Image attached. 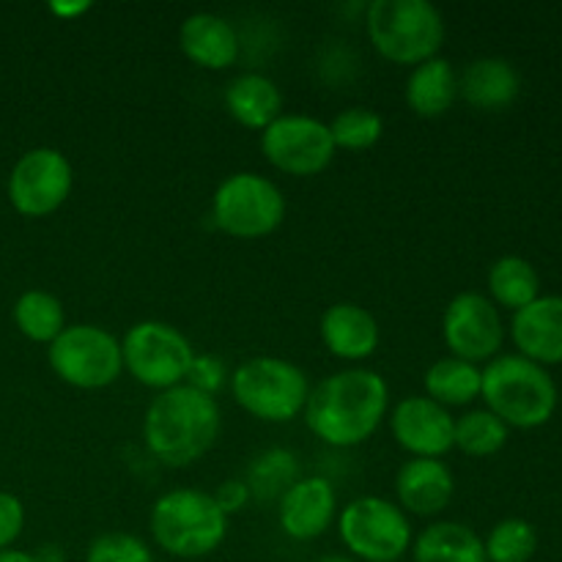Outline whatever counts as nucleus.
I'll use <instances>...</instances> for the list:
<instances>
[{"label":"nucleus","mask_w":562,"mask_h":562,"mask_svg":"<svg viewBox=\"0 0 562 562\" xmlns=\"http://www.w3.org/2000/svg\"><path fill=\"white\" fill-rule=\"evenodd\" d=\"M390 409V387L371 368H346L311 387L305 423L329 448H357L382 426Z\"/></svg>","instance_id":"nucleus-1"},{"label":"nucleus","mask_w":562,"mask_h":562,"mask_svg":"<svg viewBox=\"0 0 562 562\" xmlns=\"http://www.w3.org/2000/svg\"><path fill=\"white\" fill-rule=\"evenodd\" d=\"M223 415L212 395L198 393L190 384L154 395L143 417V442L148 453L165 467H190L217 445Z\"/></svg>","instance_id":"nucleus-2"},{"label":"nucleus","mask_w":562,"mask_h":562,"mask_svg":"<svg viewBox=\"0 0 562 562\" xmlns=\"http://www.w3.org/2000/svg\"><path fill=\"white\" fill-rule=\"evenodd\" d=\"M481 398L508 428H541L558 409V384L521 355H499L481 368Z\"/></svg>","instance_id":"nucleus-3"},{"label":"nucleus","mask_w":562,"mask_h":562,"mask_svg":"<svg viewBox=\"0 0 562 562\" xmlns=\"http://www.w3.org/2000/svg\"><path fill=\"white\" fill-rule=\"evenodd\" d=\"M148 530L154 543L176 560H201L217 552L228 536V516L214 494L173 488L151 505Z\"/></svg>","instance_id":"nucleus-4"},{"label":"nucleus","mask_w":562,"mask_h":562,"mask_svg":"<svg viewBox=\"0 0 562 562\" xmlns=\"http://www.w3.org/2000/svg\"><path fill=\"white\" fill-rule=\"evenodd\" d=\"M366 20L373 49L390 64L415 69L445 44L442 11L428 0H373Z\"/></svg>","instance_id":"nucleus-5"},{"label":"nucleus","mask_w":562,"mask_h":562,"mask_svg":"<svg viewBox=\"0 0 562 562\" xmlns=\"http://www.w3.org/2000/svg\"><path fill=\"white\" fill-rule=\"evenodd\" d=\"M231 393L247 415L263 423H291L305 412L311 382L296 362L252 357L231 373Z\"/></svg>","instance_id":"nucleus-6"},{"label":"nucleus","mask_w":562,"mask_h":562,"mask_svg":"<svg viewBox=\"0 0 562 562\" xmlns=\"http://www.w3.org/2000/svg\"><path fill=\"white\" fill-rule=\"evenodd\" d=\"M121 360H124V371L135 382L162 393L187 382L195 349L190 338L173 324L146 318V322L132 324L121 338Z\"/></svg>","instance_id":"nucleus-7"},{"label":"nucleus","mask_w":562,"mask_h":562,"mask_svg":"<svg viewBox=\"0 0 562 562\" xmlns=\"http://www.w3.org/2000/svg\"><path fill=\"white\" fill-rule=\"evenodd\" d=\"M285 217L283 190L267 176L231 173L214 190L212 220L223 234L234 239H263L274 234Z\"/></svg>","instance_id":"nucleus-8"},{"label":"nucleus","mask_w":562,"mask_h":562,"mask_svg":"<svg viewBox=\"0 0 562 562\" xmlns=\"http://www.w3.org/2000/svg\"><path fill=\"white\" fill-rule=\"evenodd\" d=\"M338 536L349 558L362 562H401L415 541L412 521L401 505L373 494L346 505L338 516Z\"/></svg>","instance_id":"nucleus-9"},{"label":"nucleus","mask_w":562,"mask_h":562,"mask_svg":"<svg viewBox=\"0 0 562 562\" xmlns=\"http://www.w3.org/2000/svg\"><path fill=\"white\" fill-rule=\"evenodd\" d=\"M49 368L77 390L110 387L124 373L121 340L97 324H71L49 344Z\"/></svg>","instance_id":"nucleus-10"},{"label":"nucleus","mask_w":562,"mask_h":562,"mask_svg":"<svg viewBox=\"0 0 562 562\" xmlns=\"http://www.w3.org/2000/svg\"><path fill=\"white\" fill-rule=\"evenodd\" d=\"M261 151L280 173L307 179L324 173L338 148L329 135V124L313 115L283 113L261 132Z\"/></svg>","instance_id":"nucleus-11"},{"label":"nucleus","mask_w":562,"mask_h":562,"mask_svg":"<svg viewBox=\"0 0 562 562\" xmlns=\"http://www.w3.org/2000/svg\"><path fill=\"white\" fill-rule=\"evenodd\" d=\"M75 170L64 151L49 146L31 148L16 159L9 176V201L22 217H47L71 195Z\"/></svg>","instance_id":"nucleus-12"},{"label":"nucleus","mask_w":562,"mask_h":562,"mask_svg":"<svg viewBox=\"0 0 562 562\" xmlns=\"http://www.w3.org/2000/svg\"><path fill=\"white\" fill-rule=\"evenodd\" d=\"M442 338L450 357L467 362H492L505 340L499 307L477 291H461L448 302L442 316Z\"/></svg>","instance_id":"nucleus-13"},{"label":"nucleus","mask_w":562,"mask_h":562,"mask_svg":"<svg viewBox=\"0 0 562 562\" xmlns=\"http://www.w3.org/2000/svg\"><path fill=\"white\" fill-rule=\"evenodd\" d=\"M390 428L412 459H442L453 450L456 417L428 395L398 401L390 415Z\"/></svg>","instance_id":"nucleus-14"},{"label":"nucleus","mask_w":562,"mask_h":562,"mask_svg":"<svg viewBox=\"0 0 562 562\" xmlns=\"http://www.w3.org/2000/svg\"><path fill=\"white\" fill-rule=\"evenodd\" d=\"M338 514V494L327 477H300L280 494V530L294 541H316L333 527Z\"/></svg>","instance_id":"nucleus-15"},{"label":"nucleus","mask_w":562,"mask_h":562,"mask_svg":"<svg viewBox=\"0 0 562 562\" xmlns=\"http://www.w3.org/2000/svg\"><path fill=\"white\" fill-rule=\"evenodd\" d=\"M510 338L538 366H562V296H538L514 313Z\"/></svg>","instance_id":"nucleus-16"},{"label":"nucleus","mask_w":562,"mask_h":562,"mask_svg":"<svg viewBox=\"0 0 562 562\" xmlns=\"http://www.w3.org/2000/svg\"><path fill=\"white\" fill-rule=\"evenodd\" d=\"M395 494L406 516H437L453 503L456 477L442 459H409L395 475Z\"/></svg>","instance_id":"nucleus-17"},{"label":"nucleus","mask_w":562,"mask_h":562,"mask_svg":"<svg viewBox=\"0 0 562 562\" xmlns=\"http://www.w3.org/2000/svg\"><path fill=\"white\" fill-rule=\"evenodd\" d=\"M318 329H322V340L329 355L346 362L368 360L371 355H376L379 340H382L376 318L357 302L329 305Z\"/></svg>","instance_id":"nucleus-18"},{"label":"nucleus","mask_w":562,"mask_h":562,"mask_svg":"<svg viewBox=\"0 0 562 562\" xmlns=\"http://www.w3.org/2000/svg\"><path fill=\"white\" fill-rule=\"evenodd\" d=\"M181 53L201 69L223 71L239 58V36L225 16L212 11H198L181 22Z\"/></svg>","instance_id":"nucleus-19"},{"label":"nucleus","mask_w":562,"mask_h":562,"mask_svg":"<svg viewBox=\"0 0 562 562\" xmlns=\"http://www.w3.org/2000/svg\"><path fill=\"white\" fill-rule=\"evenodd\" d=\"M519 71L505 58L472 60L459 77V97H464L470 108L483 110V113L508 110L519 99Z\"/></svg>","instance_id":"nucleus-20"},{"label":"nucleus","mask_w":562,"mask_h":562,"mask_svg":"<svg viewBox=\"0 0 562 562\" xmlns=\"http://www.w3.org/2000/svg\"><path fill=\"white\" fill-rule=\"evenodd\" d=\"M225 110L245 130L263 132L283 115V93L272 77L245 71V75H236L225 88Z\"/></svg>","instance_id":"nucleus-21"},{"label":"nucleus","mask_w":562,"mask_h":562,"mask_svg":"<svg viewBox=\"0 0 562 562\" xmlns=\"http://www.w3.org/2000/svg\"><path fill=\"white\" fill-rule=\"evenodd\" d=\"M406 104L420 119H439L459 99V75L448 58L423 60L409 71L406 80Z\"/></svg>","instance_id":"nucleus-22"},{"label":"nucleus","mask_w":562,"mask_h":562,"mask_svg":"<svg viewBox=\"0 0 562 562\" xmlns=\"http://www.w3.org/2000/svg\"><path fill=\"white\" fill-rule=\"evenodd\" d=\"M415 562H488L483 538L461 521H434L412 541Z\"/></svg>","instance_id":"nucleus-23"},{"label":"nucleus","mask_w":562,"mask_h":562,"mask_svg":"<svg viewBox=\"0 0 562 562\" xmlns=\"http://www.w3.org/2000/svg\"><path fill=\"white\" fill-rule=\"evenodd\" d=\"M423 387L439 406H467L481 395V368L459 357H442L423 376Z\"/></svg>","instance_id":"nucleus-24"},{"label":"nucleus","mask_w":562,"mask_h":562,"mask_svg":"<svg viewBox=\"0 0 562 562\" xmlns=\"http://www.w3.org/2000/svg\"><path fill=\"white\" fill-rule=\"evenodd\" d=\"M488 294L494 305L516 313L541 296V280L527 258L503 256L488 269Z\"/></svg>","instance_id":"nucleus-25"},{"label":"nucleus","mask_w":562,"mask_h":562,"mask_svg":"<svg viewBox=\"0 0 562 562\" xmlns=\"http://www.w3.org/2000/svg\"><path fill=\"white\" fill-rule=\"evenodd\" d=\"M14 324L33 344H53L66 329L64 302L42 289H31L14 302Z\"/></svg>","instance_id":"nucleus-26"},{"label":"nucleus","mask_w":562,"mask_h":562,"mask_svg":"<svg viewBox=\"0 0 562 562\" xmlns=\"http://www.w3.org/2000/svg\"><path fill=\"white\" fill-rule=\"evenodd\" d=\"M508 431L510 428L488 409L464 412L461 417H456L453 448H459L464 456H472V459H488L505 448Z\"/></svg>","instance_id":"nucleus-27"},{"label":"nucleus","mask_w":562,"mask_h":562,"mask_svg":"<svg viewBox=\"0 0 562 562\" xmlns=\"http://www.w3.org/2000/svg\"><path fill=\"white\" fill-rule=\"evenodd\" d=\"M335 148L344 151H368L376 146L384 135V119L371 108H346L329 124Z\"/></svg>","instance_id":"nucleus-28"},{"label":"nucleus","mask_w":562,"mask_h":562,"mask_svg":"<svg viewBox=\"0 0 562 562\" xmlns=\"http://www.w3.org/2000/svg\"><path fill=\"white\" fill-rule=\"evenodd\" d=\"M488 562H530L538 552V532L525 519H503L483 541Z\"/></svg>","instance_id":"nucleus-29"},{"label":"nucleus","mask_w":562,"mask_h":562,"mask_svg":"<svg viewBox=\"0 0 562 562\" xmlns=\"http://www.w3.org/2000/svg\"><path fill=\"white\" fill-rule=\"evenodd\" d=\"M296 472L300 470H296L294 453H289V450H269L261 459H256L247 486H250V494H258L263 499L280 497L291 483L300 481Z\"/></svg>","instance_id":"nucleus-30"},{"label":"nucleus","mask_w":562,"mask_h":562,"mask_svg":"<svg viewBox=\"0 0 562 562\" xmlns=\"http://www.w3.org/2000/svg\"><path fill=\"white\" fill-rule=\"evenodd\" d=\"M86 562H157L143 538L132 532H102L88 543Z\"/></svg>","instance_id":"nucleus-31"},{"label":"nucleus","mask_w":562,"mask_h":562,"mask_svg":"<svg viewBox=\"0 0 562 562\" xmlns=\"http://www.w3.org/2000/svg\"><path fill=\"white\" fill-rule=\"evenodd\" d=\"M225 379H228V371H225L223 360H217V357L212 355H195L184 384H190V387L198 390V393H206L214 398V393L223 387Z\"/></svg>","instance_id":"nucleus-32"},{"label":"nucleus","mask_w":562,"mask_h":562,"mask_svg":"<svg viewBox=\"0 0 562 562\" xmlns=\"http://www.w3.org/2000/svg\"><path fill=\"white\" fill-rule=\"evenodd\" d=\"M22 527H25V508L20 497L0 492V552L14 547L16 538L22 536Z\"/></svg>","instance_id":"nucleus-33"},{"label":"nucleus","mask_w":562,"mask_h":562,"mask_svg":"<svg viewBox=\"0 0 562 562\" xmlns=\"http://www.w3.org/2000/svg\"><path fill=\"white\" fill-rule=\"evenodd\" d=\"M250 497H252L250 486L241 481H225L223 486L214 492V499H217V505L223 508L225 516H231V514H236V510L245 508V505L250 503Z\"/></svg>","instance_id":"nucleus-34"},{"label":"nucleus","mask_w":562,"mask_h":562,"mask_svg":"<svg viewBox=\"0 0 562 562\" xmlns=\"http://www.w3.org/2000/svg\"><path fill=\"white\" fill-rule=\"evenodd\" d=\"M91 9V3H53L49 11L58 16H75V14H86Z\"/></svg>","instance_id":"nucleus-35"},{"label":"nucleus","mask_w":562,"mask_h":562,"mask_svg":"<svg viewBox=\"0 0 562 562\" xmlns=\"http://www.w3.org/2000/svg\"><path fill=\"white\" fill-rule=\"evenodd\" d=\"M0 562H42V560L31 552H20V549H3V552H0Z\"/></svg>","instance_id":"nucleus-36"},{"label":"nucleus","mask_w":562,"mask_h":562,"mask_svg":"<svg viewBox=\"0 0 562 562\" xmlns=\"http://www.w3.org/2000/svg\"><path fill=\"white\" fill-rule=\"evenodd\" d=\"M313 562H357V560L349 558V554H324V558H318Z\"/></svg>","instance_id":"nucleus-37"}]
</instances>
